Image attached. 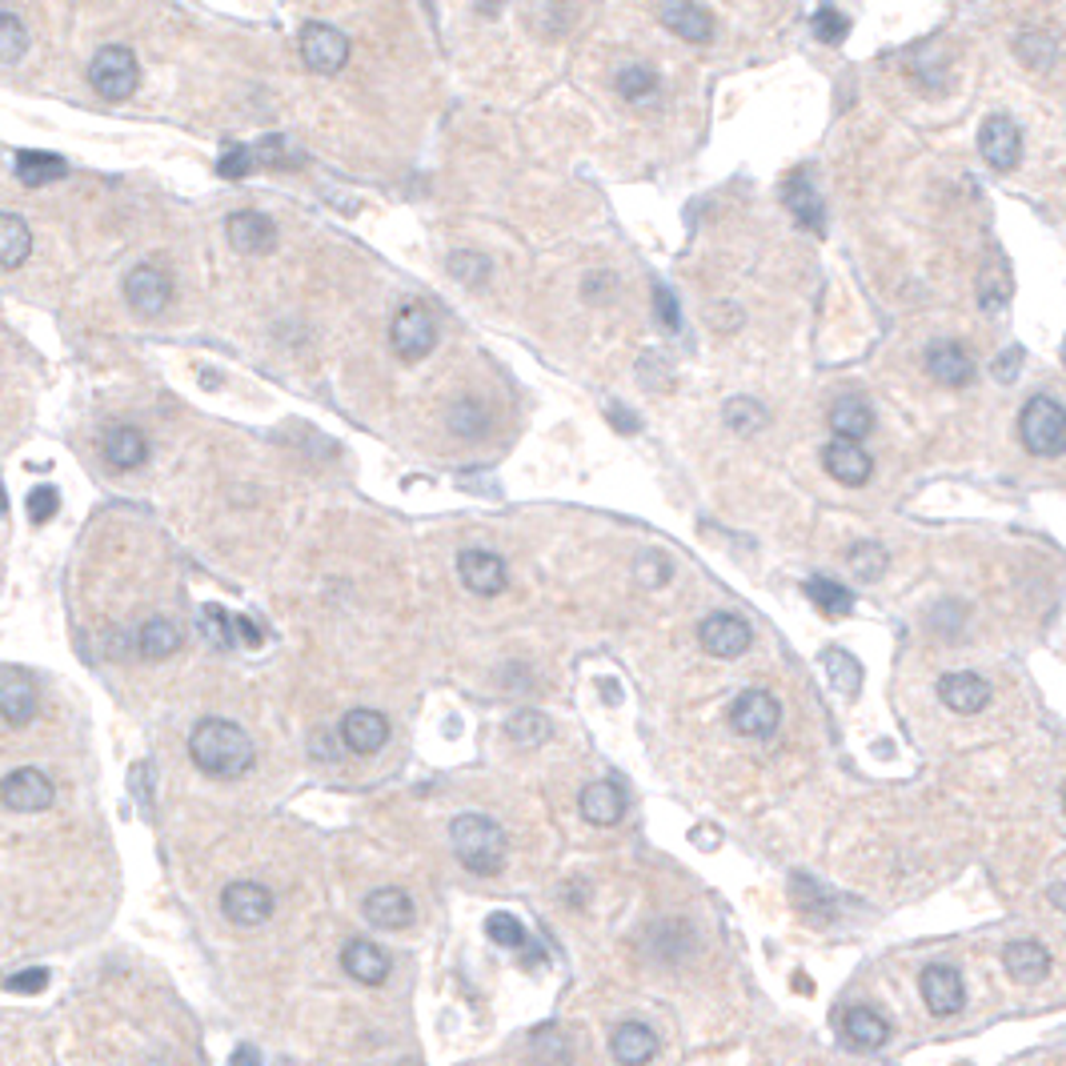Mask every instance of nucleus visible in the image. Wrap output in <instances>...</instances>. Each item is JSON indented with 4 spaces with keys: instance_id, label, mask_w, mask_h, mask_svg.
<instances>
[{
    "instance_id": "f257e3e1",
    "label": "nucleus",
    "mask_w": 1066,
    "mask_h": 1066,
    "mask_svg": "<svg viewBox=\"0 0 1066 1066\" xmlns=\"http://www.w3.org/2000/svg\"><path fill=\"white\" fill-rule=\"evenodd\" d=\"M188 754H193L197 770H205L209 778H240L245 770H253L257 746L237 721L201 718L188 734Z\"/></svg>"
},
{
    "instance_id": "f03ea898",
    "label": "nucleus",
    "mask_w": 1066,
    "mask_h": 1066,
    "mask_svg": "<svg viewBox=\"0 0 1066 1066\" xmlns=\"http://www.w3.org/2000/svg\"><path fill=\"white\" fill-rule=\"evenodd\" d=\"M450 838H453V850H458L461 867L465 870H473V874H481V879L502 874L505 854H510V838H505V830L498 827L493 818H485V814L453 818Z\"/></svg>"
},
{
    "instance_id": "7ed1b4c3",
    "label": "nucleus",
    "mask_w": 1066,
    "mask_h": 1066,
    "mask_svg": "<svg viewBox=\"0 0 1066 1066\" xmlns=\"http://www.w3.org/2000/svg\"><path fill=\"white\" fill-rule=\"evenodd\" d=\"M1023 445L1035 458H1063L1066 453V413L1055 398H1031L1018 413Z\"/></svg>"
},
{
    "instance_id": "20e7f679",
    "label": "nucleus",
    "mask_w": 1066,
    "mask_h": 1066,
    "mask_svg": "<svg viewBox=\"0 0 1066 1066\" xmlns=\"http://www.w3.org/2000/svg\"><path fill=\"white\" fill-rule=\"evenodd\" d=\"M89 84H93L105 101H129V96L136 93V84H141V64H136L133 49H125V44H105V49L93 57V64H89Z\"/></svg>"
},
{
    "instance_id": "39448f33",
    "label": "nucleus",
    "mask_w": 1066,
    "mask_h": 1066,
    "mask_svg": "<svg viewBox=\"0 0 1066 1066\" xmlns=\"http://www.w3.org/2000/svg\"><path fill=\"white\" fill-rule=\"evenodd\" d=\"M297 49H301V61L321 76H337L349 64V37L325 21L301 24V32H297Z\"/></svg>"
},
{
    "instance_id": "423d86ee",
    "label": "nucleus",
    "mask_w": 1066,
    "mask_h": 1066,
    "mask_svg": "<svg viewBox=\"0 0 1066 1066\" xmlns=\"http://www.w3.org/2000/svg\"><path fill=\"white\" fill-rule=\"evenodd\" d=\"M389 341H393V353L401 361H421V357L433 353L438 346V329H433V317L421 309V305H401L393 314V325H389Z\"/></svg>"
},
{
    "instance_id": "0eeeda50",
    "label": "nucleus",
    "mask_w": 1066,
    "mask_h": 1066,
    "mask_svg": "<svg viewBox=\"0 0 1066 1066\" xmlns=\"http://www.w3.org/2000/svg\"><path fill=\"white\" fill-rule=\"evenodd\" d=\"M0 802L17 810V814H41L57 802V786L49 782V773L32 770V766H21V770L4 773L0 782Z\"/></svg>"
},
{
    "instance_id": "6e6552de",
    "label": "nucleus",
    "mask_w": 1066,
    "mask_h": 1066,
    "mask_svg": "<svg viewBox=\"0 0 1066 1066\" xmlns=\"http://www.w3.org/2000/svg\"><path fill=\"white\" fill-rule=\"evenodd\" d=\"M782 721V706L770 690H742L730 706V726L742 738H770Z\"/></svg>"
},
{
    "instance_id": "1a4fd4ad",
    "label": "nucleus",
    "mask_w": 1066,
    "mask_h": 1066,
    "mask_svg": "<svg viewBox=\"0 0 1066 1066\" xmlns=\"http://www.w3.org/2000/svg\"><path fill=\"white\" fill-rule=\"evenodd\" d=\"M978 153H983V161L991 168H998V173H1011L1018 161H1023V133H1018V125H1014L1011 116L994 113L983 121V129H978Z\"/></svg>"
},
{
    "instance_id": "9d476101",
    "label": "nucleus",
    "mask_w": 1066,
    "mask_h": 1066,
    "mask_svg": "<svg viewBox=\"0 0 1066 1066\" xmlns=\"http://www.w3.org/2000/svg\"><path fill=\"white\" fill-rule=\"evenodd\" d=\"M125 301L133 305L141 317H161L173 301V281L157 265H136L125 277Z\"/></svg>"
},
{
    "instance_id": "9b49d317",
    "label": "nucleus",
    "mask_w": 1066,
    "mask_h": 1066,
    "mask_svg": "<svg viewBox=\"0 0 1066 1066\" xmlns=\"http://www.w3.org/2000/svg\"><path fill=\"white\" fill-rule=\"evenodd\" d=\"M221 910L237 926H262L273 919V894L262 882H229L221 890Z\"/></svg>"
},
{
    "instance_id": "f8f14e48",
    "label": "nucleus",
    "mask_w": 1066,
    "mask_h": 1066,
    "mask_svg": "<svg viewBox=\"0 0 1066 1066\" xmlns=\"http://www.w3.org/2000/svg\"><path fill=\"white\" fill-rule=\"evenodd\" d=\"M698 638H701V649H706V654L734 662L750 649V626H746L738 614H710L706 622H701Z\"/></svg>"
},
{
    "instance_id": "ddd939ff",
    "label": "nucleus",
    "mask_w": 1066,
    "mask_h": 1066,
    "mask_svg": "<svg viewBox=\"0 0 1066 1066\" xmlns=\"http://www.w3.org/2000/svg\"><path fill=\"white\" fill-rule=\"evenodd\" d=\"M458 574H461V586L470 590V594H478V597L502 594L505 582H510V574H505V562L493 554V550H461Z\"/></svg>"
},
{
    "instance_id": "4468645a",
    "label": "nucleus",
    "mask_w": 1066,
    "mask_h": 1066,
    "mask_svg": "<svg viewBox=\"0 0 1066 1066\" xmlns=\"http://www.w3.org/2000/svg\"><path fill=\"white\" fill-rule=\"evenodd\" d=\"M922 1003L926 1011L946 1018V1014H959L966 1006V986H962V974L954 966H926L919 978Z\"/></svg>"
},
{
    "instance_id": "2eb2a0df",
    "label": "nucleus",
    "mask_w": 1066,
    "mask_h": 1066,
    "mask_svg": "<svg viewBox=\"0 0 1066 1066\" xmlns=\"http://www.w3.org/2000/svg\"><path fill=\"white\" fill-rule=\"evenodd\" d=\"M201 629H205V638H209L217 649L262 646V629L253 626L249 617H237V614H229V609H221V606L201 609Z\"/></svg>"
},
{
    "instance_id": "dca6fc26",
    "label": "nucleus",
    "mask_w": 1066,
    "mask_h": 1066,
    "mask_svg": "<svg viewBox=\"0 0 1066 1066\" xmlns=\"http://www.w3.org/2000/svg\"><path fill=\"white\" fill-rule=\"evenodd\" d=\"M822 465H827V473L834 481H842V485H867L870 473H874V461H870V453L862 450V441H850V438H834L822 450Z\"/></svg>"
},
{
    "instance_id": "f3484780",
    "label": "nucleus",
    "mask_w": 1066,
    "mask_h": 1066,
    "mask_svg": "<svg viewBox=\"0 0 1066 1066\" xmlns=\"http://www.w3.org/2000/svg\"><path fill=\"white\" fill-rule=\"evenodd\" d=\"M658 21L666 24L678 41L706 44L714 37V17L710 9H701L698 0H666L658 9Z\"/></svg>"
},
{
    "instance_id": "a211bd4d",
    "label": "nucleus",
    "mask_w": 1066,
    "mask_h": 1066,
    "mask_svg": "<svg viewBox=\"0 0 1066 1066\" xmlns=\"http://www.w3.org/2000/svg\"><path fill=\"white\" fill-rule=\"evenodd\" d=\"M225 233H229V245L237 253H249V257H257V253H269L273 245H277V225H273L265 213L257 209H240L233 213L229 221H225Z\"/></svg>"
},
{
    "instance_id": "6ab92c4d",
    "label": "nucleus",
    "mask_w": 1066,
    "mask_h": 1066,
    "mask_svg": "<svg viewBox=\"0 0 1066 1066\" xmlns=\"http://www.w3.org/2000/svg\"><path fill=\"white\" fill-rule=\"evenodd\" d=\"M926 373L946 389H962L974 381V361L959 341H934L926 349Z\"/></svg>"
},
{
    "instance_id": "aec40b11",
    "label": "nucleus",
    "mask_w": 1066,
    "mask_h": 1066,
    "mask_svg": "<svg viewBox=\"0 0 1066 1066\" xmlns=\"http://www.w3.org/2000/svg\"><path fill=\"white\" fill-rule=\"evenodd\" d=\"M341 971H346L353 983L381 986L389 978V971H393V962H389V954L381 951L377 942L353 939L346 951H341Z\"/></svg>"
},
{
    "instance_id": "412c9836",
    "label": "nucleus",
    "mask_w": 1066,
    "mask_h": 1066,
    "mask_svg": "<svg viewBox=\"0 0 1066 1066\" xmlns=\"http://www.w3.org/2000/svg\"><path fill=\"white\" fill-rule=\"evenodd\" d=\"M37 686L32 678H24L21 669H4L0 674V718L9 726H29L37 718Z\"/></svg>"
},
{
    "instance_id": "4be33fe9",
    "label": "nucleus",
    "mask_w": 1066,
    "mask_h": 1066,
    "mask_svg": "<svg viewBox=\"0 0 1066 1066\" xmlns=\"http://www.w3.org/2000/svg\"><path fill=\"white\" fill-rule=\"evenodd\" d=\"M341 742L353 754H377L389 742V718L381 710H349L341 718Z\"/></svg>"
},
{
    "instance_id": "5701e85b",
    "label": "nucleus",
    "mask_w": 1066,
    "mask_h": 1066,
    "mask_svg": "<svg viewBox=\"0 0 1066 1066\" xmlns=\"http://www.w3.org/2000/svg\"><path fill=\"white\" fill-rule=\"evenodd\" d=\"M413 914H418V906L398 886H381L366 899V919L373 922L377 931H406Z\"/></svg>"
},
{
    "instance_id": "b1692460",
    "label": "nucleus",
    "mask_w": 1066,
    "mask_h": 1066,
    "mask_svg": "<svg viewBox=\"0 0 1066 1066\" xmlns=\"http://www.w3.org/2000/svg\"><path fill=\"white\" fill-rule=\"evenodd\" d=\"M939 698L946 701L954 714H978L986 710V701H991V686H986V678L971 674V669H959V674H942Z\"/></svg>"
},
{
    "instance_id": "393cba45",
    "label": "nucleus",
    "mask_w": 1066,
    "mask_h": 1066,
    "mask_svg": "<svg viewBox=\"0 0 1066 1066\" xmlns=\"http://www.w3.org/2000/svg\"><path fill=\"white\" fill-rule=\"evenodd\" d=\"M782 205L790 209V217L802 225V229H814L822 233V225H827V213H822V197H818L814 181L806 177V173H790V181L782 185Z\"/></svg>"
},
{
    "instance_id": "a878e982",
    "label": "nucleus",
    "mask_w": 1066,
    "mask_h": 1066,
    "mask_svg": "<svg viewBox=\"0 0 1066 1066\" xmlns=\"http://www.w3.org/2000/svg\"><path fill=\"white\" fill-rule=\"evenodd\" d=\"M101 453L113 470H136L148 461V441L136 426H109L105 441H101Z\"/></svg>"
},
{
    "instance_id": "bb28decb",
    "label": "nucleus",
    "mask_w": 1066,
    "mask_h": 1066,
    "mask_svg": "<svg viewBox=\"0 0 1066 1066\" xmlns=\"http://www.w3.org/2000/svg\"><path fill=\"white\" fill-rule=\"evenodd\" d=\"M582 806V818L594 822V827H617L622 814H626V795L617 790L614 782H590L577 798Z\"/></svg>"
},
{
    "instance_id": "cd10ccee",
    "label": "nucleus",
    "mask_w": 1066,
    "mask_h": 1066,
    "mask_svg": "<svg viewBox=\"0 0 1066 1066\" xmlns=\"http://www.w3.org/2000/svg\"><path fill=\"white\" fill-rule=\"evenodd\" d=\"M830 429H834V438H850V441L870 438V433H874V409H870L867 398L847 393V398H838L834 406H830Z\"/></svg>"
},
{
    "instance_id": "c85d7f7f",
    "label": "nucleus",
    "mask_w": 1066,
    "mask_h": 1066,
    "mask_svg": "<svg viewBox=\"0 0 1066 1066\" xmlns=\"http://www.w3.org/2000/svg\"><path fill=\"white\" fill-rule=\"evenodd\" d=\"M842 1035L858 1050H879V1046L890 1043V1023L879 1011H870V1006H850L847 1018H842Z\"/></svg>"
},
{
    "instance_id": "c756f323",
    "label": "nucleus",
    "mask_w": 1066,
    "mask_h": 1066,
    "mask_svg": "<svg viewBox=\"0 0 1066 1066\" xmlns=\"http://www.w3.org/2000/svg\"><path fill=\"white\" fill-rule=\"evenodd\" d=\"M1003 962H1006V974H1011L1014 983H1038V978H1046V971H1050V954H1046L1043 942H1031V939H1018L1011 942L1003 951Z\"/></svg>"
},
{
    "instance_id": "7c9ffc66",
    "label": "nucleus",
    "mask_w": 1066,
    "mask_h": 1066,
    "mask_svg": "<svg viewBox=\"0 0 1066 1066\" xmlns=\"http://www.w3.org/2000/svg\"><path fill=\"white\" fill-rule=\"evenodd\" d=\"M609 1050L617 1063H649L658 1050V1035L646 1023H622L609 1038Z\"/></svg>"
},
{
    "instance_id": "2f4dec72",
    "label": "nucleus",
    "mask_w": 1066,
    "mask_h": 1066,
    "mask_svg": "<svg viewBox=\"0 0 1066 1066\" xmlns=\"http://www.w3.org/2000/svg\"><path fill=\"white\" fill-rule=\"evenodd\" d=\"M181 642H185V634H181L177 622H168V617H148L145 626H141V634H136V646H141V654H145L148 662L173 658L181 649Z\"/></svg>"
},
{
    "instance_id": "473e14b6",
    "label": "nucleus",
    "mask_w": 1066,
    "mask_h": 1066,
    "mask_svg": "<svg viewBox=\"0 0 1066 1066\" xmlns=\"http://www.w3.org/2000/svg\"><path fill=\"white\" fill-rule=\"evenodd\" d=\"M32 253V229L17 213H0V265L4 269H21Z\"/></svg>"
},
{
    "instance_id": "72a5a7b5",
    "label": "nucleus",
    "mask_w": 1066,
    "mask_h": 1066,
    "mask_svg": "<svg viewBox=\"0 0 1066 1066\" xmlns=\"http://www.w3.org/2000/svg\"><path fill=\"white\" fill-rule=\"evenodd\" d=\"M17 177H21V185L41 188L69 177V165H64V157H57V153H29V148H24V153H17Z\"/></svg>"
},
{
    "instance_id": "f704fd0d",
    "label": "nucleus",
    "mask_w": 1066,
    "mask_h": 1066,
    "mask_svg": "<svg viewBox=\"0 0 1066 1066\" xmlns=\"http://www.w3.org/2000/svg\"><path fill=\"white\" fill-rule=\"evenodd\" d=\"M1014 53L1026 69H1050L1058 61V41L1043 29H1023L1014 41Z\"/></svg>"
},
{
    "instance_id": "c9c22d12",
    "label": "nucleus",
    "mask_w": 1066,
    "mask_h": 1066,
    "mask_svg": "<svg viewBox=\"0 0 1066 1066\" xmlns=\"http://www.w3.org/2000/svg\"><path fill=\"white\" fill-rule=\"evenodd\" d=\"M806 597L830 617H842L854 609V594H850L842 582H834V577H810V582H806Z\"/></svg>"
},
{
    "instance_id": "e433bc0d",
    "label": "nucleus",
    "mask_w": 1066,
    "mask_h": 1066,
    "mask_svg": "<svg viewBox=\"0 0 1066 1066\" xmlns=\"http://www.w3.org/2000/svg\"><path fill=\"white\" fill-rule=\"evenodd\" d=\"M617 96H626L629 105H646L649 96H658V73L646 69V64H626L622 73L614 76Z\"/></svg>"
},
{
    "instance_id": "4c0bfd02",
    "label": "nucleus",
    "mask_w": 1066,
    "mask_h": 1066,
    "mask_svg": "<svg viewBox=\"0 0 1066 1066\" xmlns=\"http://www.w3.org/2000/svg\"><path fill=\"white\" fill-rule=\"evenodd\" d=\"M822 666H827V674H830V686H834L838 694L854 698L858 686H862V666H858L854 654H847V649L830 646L827 654H822Z\"/></svg>"
},
{
    "instance_id": "58836bf2",
    "label": "nucleus",
    "mask_w": 1066,
    "mask_h": 1066,
    "mask_svg": "<svg viewBox=\"0 0 1066 1066\" xmlns=\"http://www.w3.org/2000/svg\"><path fill=\"white\" fill-rule=\"evenodd\" d=\"M29 53V29L21 24V17L0 12V64H17Z\"/></svg>"
},
{
    "instance_id": "ea45409f",
    "label": "nucleus",
    "mask_w": 1066,
    "mask_h": 1066,
    "mask_svg": "<svg viewBox=\"0 0 1066 1066\" xmlns=\"http://www.w3.org/2000/svg\"><path fill=\"white\" fill-rule=\"evenodd\" d=\"M485 426H490V418H485V406H481L478 398H461L458 406L450 409V429L461 433V438H481Z\"/></svg>"
},
{
    "instance_id": "a19ab883",
    "label": "nucleus",
    "mask_w": 1066,
    "mask_h": 1066,
    "mask_svg": "<svg viewBox=\"0 0 1066 1066\" xmlns=\"http://www.w3.org/2000/svg\"><path fill=\"white\" fill-rule=\"evenodd\" d=\"M766 421H770V413H766V409L758 406L754 398L726 401V426L738 429V433H754V429H762Z\"/></svg>"
},
{
    "instance_id": "79ce46f5",
    "label": "nucleus",
    "mask_w": 1066,
    "mask_h": 1066,
    "mask_svg": "<svg viewBox=\"0 0 1066 1066\" xmlns=\"http://www.w3.org/2000/svg\"><path fill=\"white\" fill-rule=\"evenodd\" d=\"M810 29H814V37L822 44H842L850 32V21L834 9V4H822V9L810 17Z\"/></svg>"
},
{
    "instance_id": "37998d69",
    "label": "nucleus",
    "mask_w": 1066,
    "mask_h": 1066,
    "mask_svg": "<svg viewBox=\"0 0 1066 1066\" xmlns=\"http://www.w3.org/2000/svg\"><path fill=\"white\" fill-rule=\"evenodd\" d=\"M485 934H490L498 946H510V951H517V946H525V942H530V939H525L522 922L513 919V914H505V910H502V914H490V919H485Z\"/></svg>"
},
{
    "instance_id": "c03bdc74",
    "label": "nucleus",
    "mask_w": 1066,
    "mask_h": 1066,
    "mask_svg": "<svg viewBox=\"0 0 1066 1066\" xmlns=\"http://www.w3.org/2000/svg\"><path fill=\"white\" fill-rule=\"evenodd\" d=\"M505 730H510L513 742L537 746V742H545V738H550V721H545L542 714H533V710H530V714H513L510 726H505Z\"/></svg>"
},
{
    "instance_id": "a18cd8bd",
    "label": "nucleus",
    "mask_w": 1066,
    "mask_h": 1066,
    "mask_svg": "<svg viewBox=\"0 0 1066 1066\" xmlns=\"http://www.w3.org/2000/svg\"><path fill=\"white\" fill-rule=\"evenodd\" d=\"M850 565H854V574L862 577V582H874V577L886 570V554H882V545L874 542H858L854 550H850Z\"/></svg>"
},
{
    "instance_id": "49530a36",
    "label": "nucleus",
    "mask_w": 1066,
    "mask_h": 1066,
    "mask_svg": "<svg viewBox=\"0 0 1066 1066\" xmlns=\"http://www.w3.org/2000/svg\"><path fill=\"white\" fill-rule=\"evenodd\" d=\"M57 510H61V493H57L53 485H37V490L29 493V517L37 525L53 522Z\"/></svg>"
},
{
    "instance_id": "de8ad7c7",
    "label": "nucleus",
    "mask_w": 1066,
    "mask_h": 1066,
    "mask_svg": "<svg viewBox=\"0 0 1066 1066\" xmlns=\"http://www.w3.org/2000/svg\"><path fill=\"white\" fill-rule=\"evenodd\" d=\"M49 986V971L44 966H32V971H17L4 978V991L9 994H41Z\"/></svg>"
},
{
    "instance_id": "09e8293b",
    "label": "nucleus",
    "mask_w": 1066,
    "mask_h": 1066,
    "mask_svg": "<svg viewBox=\"0 0 1066 1066\" xmlns=\"http://www.w3.org/2000/svg\"><path fill=\"white\" fill-rule=\"evenodd\" d=\"M253 168H257V157H253V148L237 145V148H229V153L221 157L217 173H221V177H249Z\"/></svg>"
},
{
    "instance_id": "8fccbe9b",
    "label": "nucleus",
    "mask_w": 1066,
    "mask_h": 1066,
    "mask_svg": "<svg viewBox=\"0 0 1066 1066\" xmlns=\"http://www.w3.org/2000/svg\"><path fill=\"white\" fill-rule=\"evenodd\" d=\"M450 269H453V277H465L470 285H481L485 281V273H490V262L478 257V253H453Z\"/></svg>"
},
{
    "instance_id": "3c124183",
    "label": "nucleus",
    "mask_w": 1066,
    "mask_h": 1066,
    "mask_svg": "<svg viewBox=\"0 0 1066 1066\" xmlns=\"http://www.w3.org/2000/svg\"><path fill=\"white\" fill-rule=\"evenodd\" d=\"M654 305H658L662 321H666L669 329H678V301H674V294H669L666 285H658V289H654Z\"/></svg>"
},
{
    "instance_id": "603ef678",
    "label": "nucleus",
    "mask_w": 1066,
    "mask_h": 1066,
    "mask_svg": "<svg viewBox=\"0 0 1066 1066\" xmlns=\"http://www.w3.org/2000/svg\"><path fill=\"white\" fill-rule=\"evenodd\" d=\"M1014 361H1018V353L998 357V366H994V377H998V381H1011V377L1018 373V369H1014Z\"/></svg>"
},
{
    "instance_id": "864d4df0",
    "label": "nucleus",
    "mask_w": 1066,
    "mask_h": 1066,
    "mask_svg": "<svg viewBox=\"0 0 1066 1066\" xmlns=\"http://www.w3.org/2000/svg\"><path fill=\"white\" fill-rule=\"evenodd\" d=\"M233 1063H253V1066H257V1063H262V1055H257L253 1046H240L237 1055H233Z\"/></svg>"
},
{
    "instance_id": "5fc2aeb1",
    "label": "nucleus",
    "mask_w": 1066,
    "mask_h": 1066,
    "mask_svg": "<svg viewBox=\"0 0 1066 1066\" xmlns=\"http://www.w3.org/2000/svg\"><path fill=\"white\" fill-rule=\"evenodd\" d=\"M4 510H9V498H4V485H0V517H4Z\"/></svg>"
}]
</instances>
